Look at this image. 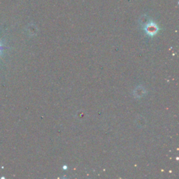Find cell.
Listing matches in <instances>:
<instances>
[{"label":"cell","instance_id":"6da1fadb","mask_svg":"<svg viewBox=\"0 0 179 179\" xmlns=\"http://www.w3.org/2000/svg\"><path fill=\"white\" fill-rule=\"evenodd\" d=\"M146 31H147L148 33L149 34H153L156 32V31L157 30V25L154 24V23H150L149 24H148L146 25Z\"/></svg>","mask_w":179,"mask_h":179},{"label":"cell","instance_id":"7a4b0ae2","mask_svg":"<svg viewBox=\"0 0 179 179\" xmlns=\"http://www.w3.org/2000/svg\"><path fill=\"white\" fill-rule=\"evenodd\" d=\"M1 48H1V46H0V50H1Z\"/></svg>","mask_w":179,"mask_h":179}]
</instances>
